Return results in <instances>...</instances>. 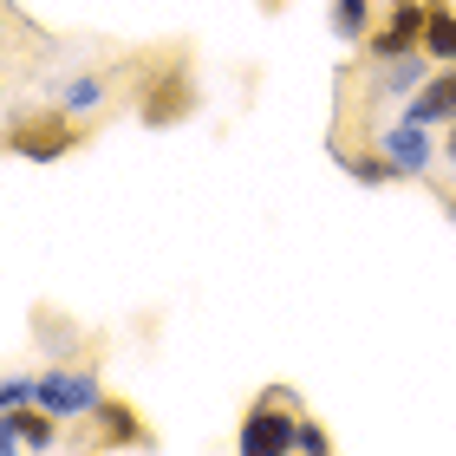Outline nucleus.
I'll use <instances>...</instances> for the list:
<instances>
[{
  "mask_svg": "<svg viewBox=\"0 0 456 456\" xmlns=\"http://www.w3.org/2000/svg\"><path fill=\"white\" fill-rule=\"evenodd\" d=\"M300 418H306V404H300V398H294V391H287V385L261 391V398L248 404L241 430H235V450H241V456H294Z\"/></svg>",
  "mask_w": 456,
  "mask_h": 456,
  "instance_id": "nucleus-1",
  "label": "nucleus"
},
{
  "mask_svg": "<svg viewBox=\"0 0 456 456\" xmlns=\"http://www.w3.org/2000/svg\"><path fill=\"white\" fill-rule=\"evenodd\" d=\"M78 143H86V124H78L72 111H33V118H13V131H7V151L13 157H27V163H59V157H72Z\"/></svg>",
  "mask_w": 456,
  "mask_h": 456,
  "instance_id": "nucleus-2",
  "label": "nucleus"
},
{
  "mask_svg": "<svg viewBox=\"0 0 456 456\" xmlns=\"http://www.w3.org/2000/svg\"><path fill=\"white\" fill-rule=\"evenodd\" d=\"M196 111V78H190V66H157L151 78H143V98H137V118L151 124V131H170V124H183Z\"/></svg>",
  "mask_w": 456,
  "mask_h": 456,
  "instance_id": "nucleus-3",
  "label": "nucleus"
},
{
  "mask_svg": "<svg viewBox=\"0 0 456 456\" xmlns=\"http://www.w3.org/2000/svg\"><path fill=\"white\" fill-rule=\"evenodd\" d=\"M33 404H46L59 424H78V418H98L105 391H98V379H92V371L53 365V371H39V385H33Z\"/></svg>",
  "mask_w": 456,
  "mask_h": 456,
  "instance_id": "nucleus-4",
  "label": "nucleus"
},
{
  "mask_svg": "<svg viewBox=\"0 0 456 456\" xmlns=\"http://www.w3.org/2000/svg\"><path fill=\"white\" fill-rule=\"evenodd\" d=\"M424 0H391V13H385V27H371L365 39V53L371 59H398V53H418L424 46Z\"/></svg>",
  "mask_w": 456,
  "mask_h": 456,
  "instance_id": "nucleus-5",
  "label": "nucleus"
},
{
  "mask_svg": "<svg viewBox=\"0 0 456 456\" xmlns=\"http://www.w3.org/2000/svg\"><path fill=\"white\" fill-rule=\"evenodd\" d=\"M379 151H385V163H391V170H398V176H430V163L444 157V151H430L424 124H411V118H398V124H385Z\"/></svg>",
  "mask_w": 456,
  "mask_h": 456,
  "instance_id": "nucleus-6",
  "label": "nucleus"
},
{
  "mask_svg": "<svg viewBox=\"0 0 456 456\" xmlns=\"http://www.w3.org/2000/svg\"><path fill=\"white\" fill-rule=\"evenodd\" d=\"M53 444H59V418L46 404L0 411V450H53Z\"/></svg>",
  "mask_w": 456,
  "mask_h": 456,
  "instance_id": "nucleus-7",
  "label": "nucleus"
},
{
  "mask_svg": "<svg viewBox=\"0 0 456 456\" xmlns=\"http://www.w3.org/2000/svg\"><path fill=\"white\" fill-rule=\"evenodd\" d=\"M398 118H411V124H456V66H444V72H430L418 92L404 98V111Z\"/></svg>",
  "mask_w": 456,
  "mask_h": 456,
  "instance_id": "nucleus-8",
  "label": "nucleus"
},
{
  "mask_svg": "<svg viewBox=\"0 0 456 456\" xmlns=\"http://www.w3.org/2000/svg\"><path fill=\"white\" fill-rule=\"evenodd\" d=\"M430 78V53L418 46V53H398V59H379V78H371V86H379L385 98H411Z\"/></svg>",
  "mask_w": 456,
  "mask_h": 456,
  "instance_id": "nucleus-9",
  "label": "nucleus"
},
{
  "mask_svg": "<svg viewBox=\"0 0 456 456\" xmlns=\"http://www.w3.org/2000/svg\"><path fill=\"white\" fill-rule=\"evenodd\" d=\"M98 444H151V424L137 418V404L105 398L98 404Z\"/></svg>",
  "mask_w": 456,
  "mask_h": 456,
  "instance_id": "nucleus-10",
  "label": "nucleus"
},
{
  "mask_svg": "<svg viewBox=\"0 0 456 456\" xmlns=\"http://www.w3.org/2000/svg\"><path fill=\"white\" fill-rule=\"evenodd\" d=\"M424 53L444 59V66H456V7L450 0H424Z\"/></svg>",
  "mask_w": 456,
  "mask_h": 456,
  "instance_id": "nucleus-11",
  "label": "nucleus"
},
{
  "mask_svg": "<svg viewBox=\"0 0 456 456\" xmlns=\"http://www.w3.org/2000/svg\"><path fill=\"white\" fill-rule=\"evenodd\" d=\"M105 78L98 72H78V78H66L59 86V111H72V118H92V111H105Z\"/></svg>",
  "mask_w": 456,
  "mask_h": 456,
  "instance_id": "nucleus-12",
  "label": "nucleus"
},
{
  "mask_svg": "<svg viewBox=\"0 0 456 456\" xmlns=\"http://www.w3.org/2000/svg\"><path fill=\"white\" fill-rule=\"evenodd\" d=\"M326 27H333L346 46H365L371 39V0H333V7H326Z\"/></svg>",
  "mask_w": 456,
  "mask_h": 456,
  "instance_id": "nucleus-13",
  "label": "nucleus"
},
{
  "mask_svg": "<svg viewBox=\"0 0 456 456\" xmlns=\"http://www.w3.org/2000/svg\"><path fill=\"white\" fill-rule=\"evenodd\" d=\"M339 170H346L352 183H365V190H379V183H391V176H398V170L385 163V151H359V157H352V151H339Z\"/></svg>",
  "mask_w": 456,
  "mask_h": 456,
  "instance_id": "nucleus-14",
  "label": "nucleus"
},
{
  "mask_svg": "<svg viewBox=\"0 0 456 456\" xmlns=\"http://www.w3.org/2000/svg\"><path fill=\"white\" fill-rule=\"evenodd\" d=\"M326 456V450H333V437H326V424H314V411H306V418H300V437H294V456Z\"/></svg>",
  "mask_w": 456,
  "mask_h": 456,
  "instance_id": "nucleus-15",
  "label": "nucleus"
},
{
  "mask_svg": "<svg viewBox=\"0 0 456 456\" xmlns=\"http://www.w3.org/2000/svg\"><path fill=\"white\" fill-rule=\"evenodd\" d=\"M33 385H39V379H27V371H7V379H0V411L33 404Z\"/></svg>",
  "mask_w": 456,
  "mask_h": 456,
  "instance_id": "nucleus-16",
  "label": "nucleus"
},
{
  "mask_svg": "<svg viewBox=\"0 0 456 456\" xmlns=\"http://www.w3.org/2000/svg\"><path fill=\"white\" fill-rule=\"evenodd\" d=\"M444 157H450V163H456V124H450V137H444Z\"/></svg>",
  "mask_w": 456,
  "mask_h": 456,
  "instance_id": "nucleus-17",
  "label": "nucleus"
},
{
  "mask_svg": "<svg viewBox=\"0 0 456 456\" xmlns=\"http://www.w3.org/2000/svg\"><path fill=\"white\" fill-rule=\"evenodd\" d=\"M444 216H450V222H456V196H444Z\"/></svg>",
  "mask_w": 456,
  "mask_h": 456,
  "instance_id": "nucleus-18",
  "label": "nucleus"
}]
</instances>
